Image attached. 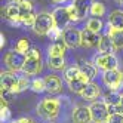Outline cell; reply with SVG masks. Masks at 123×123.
Returning <instances> with one entry per match:
<instances>
[{
  "label": "cell",
  "instance_id": "cell-1",
  "mask_svg": "<svg viewBox=\"0 0 123 123\" xmlns=\"http://www.w3.org/2000/svg\"><path fill=\"white\" fill-rule=\"evenodd\" d=\"M61 110V102L56 98H43L37 105V114L46 120H55Z\"/></svg>",
  "mask_w": 123,
  "mask_h": 123
},
{
  "label": "cell",
  "instance_id": "cell-2",
  "mask_svg": "<svg viewBox=\"0 0 123 123\" xmlns=\"http://www.w3.org/2000/svg\"><path fill=\"white\" fill-rule=\"evenodd\" d=\"M40 70H42L40 52L37 49H30V52L27 54V59H25L22 71L25 74H28V76H34V74H39Z\"/></svg>",
  "mask_w": 123,
  "mask_h": 123
},
{
  "label": "cell",
  "instance_id": "cell-3",
  "mask_svg": "<svg viewBox=\"0 0 123 123\" xmlns=\"http://www.w3.org/2000/svg\"><path fill=\"white\" fill-rule=\"evenodd\" d=\"M54 18H52V13L48 12H40L36 16V22H34V33L40 34V36H48V33L52 30L54 27Z\"/></svg>",
  "mask_w": 123,
  "mask_h": 123
},
{
  "label": "cell",
  "instance_id": "cell-4",
  "mask_svg": "<svg viewBox=\"0 0 123 123\" xmlns=\"http://www.w3.org/2000/svg\"><path fill=\"white\" fill-rule=\"evenodd\" d=\"M25 59H27V55L22 54V52H18L16 49H13V50H9L6 54L5 64L9 67L13 73H16V71H22L24 70Z\"/></svg>",
  "mask_w": 123,
  "mask_h": 123
},
{
  "label": "cell",
  "instance_id": "cell-5",
  "mask_svg": "<svg viewBox=\"0 0 123 123\" xmlns=\"http://www.w3.org/2000/svg\"><path fill=\"white\" fill-rule=\"evenodd\" d=\"M89 108L92 113V122L93 123H105L107 119L110 117L108 104L105 101H93Z\"/></svg>",
  "mask_w": 123,
  "mask_h": 123
},
{
  "label": "cell",
  "instance_id": "cell-6",
  "mask_svg": "<svg viewBox=\"0 0 123 123\" xmlns=\"http://www.w3.org/2000/svg\"><path fill=\"white\" fill-rule=\"evenodd\" d=\"M102 82L110 91H119V87L123 86V71L120 70H108L102 74Z\"/></svg>",
  "mask_w": 123,
  "mask_h": 123
},
{
  "label": "cell",
  "instance_id": "cell-7",
  "mask_svg": "<svg viewBox=\"0 0 123 123\" xmlns=\"http://www.w3.org/2000/svg\"><path fill=\"white\" fill-rule=\"evenodd\" d=\"M93 64L96 68H101L104 71H108V70H116L119 65V61L116 58L114 54H99L96 55L93 59Z\"/></svg>",
  "mask_w": 123,
  "mask_h": 123
},
{
  "label": "cell",
  "instance_id": "cell-8",
  "mask_svg": "<svg viewBox=\"0 0 123 123\" xmlns=\"http://www.w3.org/2000/svg\"><path fill=\"white\" fill-rule=\"evenodd\" d=\"M52 18H54V24L55 27L58 28H65L68 22H71V16H70V12H68V6H61V7H56V9L52 12Z\"/></svg>",
  "mask_w": 123,
  "mask_h": 123
},
{
  "label": "cell",
  "instance_id": "cell-9",
  "mask_svg": "<svg viewBox=\"0 0 123 123\" xmlns=\"http://www.w3.org/2000/svg\"><path fill=\"white\" fill-rule=\"evenodd\" d=\"M62 40L65 42L67 48H71V49L82 46V31H79L76 28H67V30H64Z\"/></svg>",
  "mask_w": 123,
  "mask_h": 123
},
{
  "label": "cell",
  "instance_id": "cell-10",
  "mask_svg": "<svg viewBox=\"0 0 123 123\" xmlns=\"http://www.w3.org/2000/svg\"><path fill=\"white\" fill-rule=\"evenodd\" d=\"M0 83H2L3 89H9V91L16 92L18 83H19V77L12 71H2V74H0Z\"/></svg>",
  "mask_w": 123,
  "mask_h": 123
},
{
  "label": "cell",
  "instance_id": "cell-11",
  "mask_svg": "<svg viewBox=\"0 0 123 123\" xmlns=\"http://www.w3.org/2000/svg\"><path fill=\"white\" fill-rule=\"evenodd\" d=\"M5 13H6L5 18L9 21L11 24H13V25L21 24L22 13H21L19 3H11V5H7V6H6V9H5Z\"/></svg>",
  "mask_w": 123,
  "mask_h": 123
},
{
  "label": "cell",
  "instance_id": "cell-12",
  "mask_svg": "<svg viewBox=\"0 0 123 123\" xmlns=\"http://www.w3.org/2000/svg\"><path fill=\"white\" fill-rule=\"evenodd\" d=\"M101 36L98 33H93L89 28L82 30V46L83 48H95L99 45Z\"/></svg>",
  "mask_w": 123,
  "mask_h": 123
},
{
  "label": "cell",
  "instance_id": "cell-13",
  "mask_svg": "<svg viewBox=\"0 0 123 123\" xmlns=\"http://www.w3.org/2000/svg\"><path fill=\"white\" fill-rule=\"evenodd\" d=\"M73 122L74 123H91L92 122V113L89 107L79 105L73 110Z\"/></svg>",
  "mask_w": 123,
  "mask_h": 123
},
{
  "label": "cell",
  "instance_id": "cell-14",
  "mask_svg": "<svg viewBox=\"0 0 123 123\" xmlns=\"http://www.w3.org/2000/svg\"><path fill=\"white\" fill-rule=\"evenodd\" d=\"M107 36L113 40L116 49H123V30L114 28L113 25L108 22L107 24Z\"/></svg>",
  "mask_w": 123,
  "mask_h": 123
},
{
  "label": "cell",
  "instance_id": "cell-15",
  "mask_svg": "<svg viewBox=\"0 0 123 123\" xmlns=\"http://www.w3.org/2000/svg\"><path fill=\"white\" fill-rule=\"evenodd\" d=\"M71 6H73V9H74V12L77 15L79 21H80V19H83L85 16L87 15V12H89L91 2H89V0H73Z\"/></svg>",
  "mask_w": 123,
  "mask_h": 123
},
{
  "label": "cell",
  "instance_id": "cell-16",
  "mask_svg": "<svg viewBox=\"0 0 123 123\" xmlns=\"http://www.w3.org/2000/svg\"><path fill=\"white\" fill-rule=\"evenodd\" d=\"M89 82H91V79L87 77V76H85L83 73H80L73 82L68 83V86H70V89H71L74 93H82L83 89H85L87 85H89Z\"/></svg>",
  "mask_w": 123,
  "mask_h": 123
},
{
  "label": "cell",
  "instance_id": "cell-17",
  "mask_svg": "<svg viewBox=\"0 0 123 123\" xmlns=\"http://www.w3.org/2000/svg\"><path fill=\"white\" fill-rule=\"evenodd\" d=\"M45 83H46V91L49 93H59L62 91V83H61V80L54 74L46 76L45 77Z\"/></svg>",
  "mask_w": 123,
  "mask_h": 123
},
{
  "label": "cell",
  "instance_id": "cell-18",
  "mask_svg": "<svg viewBox=\"0 0 123 123\" xmlns=\"http://www.w3.org/2000/svg\"><path fill=\"white\" fill-rule=\"evenodd\" d=\"M99 93H101L99 86L96 85V83H93V82H89V85L85 87L83 92H82L80 95H82V98H83V99H87V101H95V99L99 96Z\"/></svg>",
  "mask_w": 123,
  "mask_h": 123
},
{
  "label": "cell",
  "instance_id": "cell-19",
  "mask_svg": "<svg viewBox=\"0 0 123 123\" xmlns=\"http://www.w3.org/2000/svg\"><path fill=\"white\" fill-rule=\"evenodd\" d=\"M98 50H99V54H114L116 46H114L113 40L107 36V34H105V36H101L99 45H98Z\"/></svg>",
  "mask_w": 123,
  "mask_h": 123
},
{
  "label": "cell",
  "instance_id": "cell-20",
  "mask_svg": "<svg viewBox=\"0 0 123 123\" xmlns=\"http://www.w3.org/2000/svg\"><path fill=\"white\" fill-rule=\"evenodd\" d=\"M67 45L64 40H56L49 46V55L48 56H64Z\"/></svg>",
  "mask_w": 123,
  "mask_h": 123
},
{
  "label": "cell",
  "instance_id": "cell-21",
  "mask_svg": "<svg viewBox=\"0 0 123 123\" xmlns=\"http://www.w3.org/2000/svg\"><path fill=\"white\" fill-rule=\"evenodd\" d=\"M122 95L123 93H120L119 91H110L108 89V92L104 96V101L107 102L110 107H116V105H119L122 102Z\"/></svg>",
  "mask_w": 123,
  "mask_h": 123
},
{
  "label": "cell",
  "instance_id": "cell-22",
  "mask_svg": "<svg viewBox=\"0 0 123 123\" xmlns=\"http://www.w3.org/2000/svg\"><path fill=\"white\" fill-rule=\"evenodd\" d=\"M114 28H120L123 30V11L117 9V11H113L110 15V21H108Z\"/></svg>",
  "mask_w": 123,
  "mask_h": 123
},
{
  "label": "cell",
  "instance_id": "cell-23",
  "mask_svg": "<svg viewBox=\"0 0 123 123\" xmlns=\"http://www.w3.org/2000/svg\"><path fill=\"white\" fill-rule=\"evenodd\" d=\"M79 68H80V73H83L85 76H87L91 80L96 76V67H95V64L86 62V61H80V65H79Z\"/></svg>",
  "mask_w": 123,
  "mask_h": 123
},
{
  "label": "cell",
  "instance_id": "cell-24",
  "mask_svg": "<svg viewBox=\"0 0 123 123\" xmlns=\"http://www.w3.org/2000/svg\"><path fill=\"white\" fill-rule=\"evenodd\" d=\"M48 65L52 70H62L65 65L64 56H48Z\"/></svg>",
  "mask_w": 123,
  "mask_h": 123
},
{
  "label": "cell",
  "instance_id": "cell-25",
  "mask_svg": "<svg viewBox=\"0 0 123 123\" xmlns=\"http://www.w3.org/2000/svg\"><path fill=\"white\" fill-rule=\"evenodd\" d=\"M89 12H91L92 16H95V18H99V16H102L105 13V6L101 2H92Z\"/></svg>",
  "mask_w": 123,
  "mask_h": 123
},
{
  "label": "cell",
  "instance_id": "cell-26",
  "mask_svg": "<svg viewBox=\"0 0 123 123\" xmlns=\"http://www.w3.org/2000/svg\"><path fill=\"white\" fill-rule=\"evenodd\" d=\"M102 27H104V24H102V21L99 18H91L89 21H87V27L86 28H89L91 31L99 34L101 30H102Z\"/></svg>",
  "mask_w": 123,
  "mask_h": 123
},
{
  "label": "cell",
  "instance_id": "cell-27",
  "mask_svg": "<svg viewBox=\"0 0 123 123\" xmlns=\"http://www.w3.org/2000/svg\"><path fill=\"white\" fill-rule=\"evenodd\" d=\"M31 91L34 92H37V93H42V92H45L46 91V83H45V79H34V80L31 82Z\"/></svg>",
  "mask_w": 123,
  "mask_h": 123
},
{
  "label": "cell",
  "instance_id": "cell-28",
  "mask_svg": "<svg viewBox=\"0 0 123 123\" xmlns=\"http://www.w3.org/2000/svg\"><path fill=\"white\" fill-rule=\"evenodd\" d=\"M79 74H80V68H79V67H74V65L70 67V68H67L65 71H64V77H65V80H67L68 83L73 82Z\"/></svg>",
  "mask_w": 123,
  "mask_h": 123
},
{
  "label": "cell",
  "instance_id": "cell-29",
  "mask_svg": "<svg viewBox=\"0 0 123 123\" xmlns=\"http://www.w3.org/2000/svg\"><path fill=\"white\" fill-rule=\"evenodd\" d=\"M15 49L18 50V52H22V54L27 55L28 52H30V43L27 39H19L18 42H16V45H15Z\"/></svg>",
  "mask_w": 123,
  "mask_h": 123
},
{
  "label": "cell",
  "instance_id": "cell-30",
  "mask_svg": "<svg viewBox=\"0 0 123 123\" xmlns=\"http://www.w3.org/2000/svg\"><path fill=\"white\" fill-rule=\"evenodd\" d=\"M48 37H49L50 40H54V42H56V40H62V37H64V31L54 25V27H52V30L48 33Z\"/></svg>",
  "mask_w": 123,
  "mask_h": 123
},
{
  "label": "cell",
  "instance_id": "cell-31",
  "mask_svg": "<svg viewBox=\"0 0 123 123\" xmlns=\"http://www.w3.org/2000/svg\"><path fill=\"white\" fill-rule=\"evenodd\" d=\"M19 7H21V13H22V18L25 15H28L33 12V3L30 2V0H21L19 2ZM21 18V19H22Z\"/></svg>",
  "mask_w": 123,
  "mask_h": 123
},
{
  "label": "cell",
  "instance_id": "cell-32",
  "mask_svg": "<svg viewBox=\"0 0 123 123\" xmlns=\"http://www.w3.org/2000/svg\"><path fill=\"white\" fill-rule=\"evenodd\" d=\"M15 93L13 91H9V89H3L2 87V91H0V96H2V99L6 101V102H12L15 99Z\"/></svg>",
  "mask_w": 123,
  "mask_h": 123
},
{
  "label": "cell",
  "instance_id": "cell-33",
  "mask_svg": "<svg viewBox=\"0 0 123 123\" xmlns=\"http://www.w3.org/2000/svg\"><path fill=\"white\" fill-rule=\"evenodd\" d=\"M36 13L34 12H31V13H28V15H25L24 18L21 19V24L22 25H27V27H34V22H36Z\"/></svg>",
  "mask_w": 123,
  "mask_h": 123
},
{
  "label": "cell",
  "instance_id": "cell-34",
  "mask_svg": "<svg viewBox=\"0 0 123 123\" xmlns=\"http://www.w3.org/2000/svg\"><path fill=\"white\" fill-rule=\"evenodd\" d=\"M0 120L2 123H7L11 120V111L6 105H0Z\"/></svg>",
  "mask_w": 123,
  "mask_h": 123
},
{
  "label": "cell",
  "instance_id": "cell-35",
  "mask_svg": "<svg viewBox=\"0 0 123 123\" xmlns=\"http://www.w3.org/2000/svg\"><path fill=\"white\" fill-rule=\"evenodd\" d=\"M30 86H31V82L28 80L27 77H19V83H18V89H16V93L25 91V89H27V87H30Z\"/></svg>",
  "mask_w": 123,
  "mask_h": 123
},
{
  "label": "cell",
  "instance_id": "cell-36",
  "mask_svg": "<svg viewBox=\"0 0 123 123\" xmlns=\"http://www.w3.org/2000/svg\"><path fill=\"white\" fill-rule=\"evenodd\" d=\"M105 123H123V114L113 113V114H110V117L107 119Z\"/></svg>",
  "mask_w": 123,
  "mask_h": 123
},
{
  "label": "cell",
  "instance_id": "cell-37",
  "mask_svg": "<svg viewBox=\"0 0 123 123\" xmlns=\"http://www.w3.org/2000/svg\"><path fill=\"white\" fill-rule=\"evenodd\" d=\"M16 123H36V122L31 120V119H28V117H21V119L16 120Z\"/></svg>",
  "mask_w": 123,
  "mask_h": 123
},
{
  "label": "cell",
  "instance_id": "cell-38",
  "mask_svg": "<svg viewBox=\"0 0 123 123\" xmlns=\"http://www.w3.org/2000/svg\"><path fill=\"white\" fill-rule=\"evenodd\" d=\"M6 45V39H5V36H3V33L0 34V48L3 49V46Z\"/></svg>",
  "mask_w": 123,
  "mask_h": 123
},
{
  "label": "cell",
  "instance_id": "cell-39",
  "mask_svg": "<svg viewBox=\"0 0 123 123\" xmlns=\"http://www.w3.org/2000/svg\"><path fill=\"white\" fill-rule=\"evenodd\" d=\"M54 3H56V5H61V3H65L67 0H52Z\"/></svg>",
  "mask_w": 123,
  "mask_h": 123
},
{
  "label": "cell",
  "instance_id": "cell-40",
  "mask_svg": "<svg viewBox=\"0 0 123 123\" xmlns=\"http://www.w3.org/2000/svg\"><path fill=\"white\" fill-rule=\"evenodd\" d=\"M7 2H9V3H19L21 0H7Z\"/></svg>",
  "mask_w": 123,
  "mask_h": 123
},
{
  "label": "cell",
  "instance_id": "cell-41",
  "mask_svg": "<svg viewBox=\"0 0 123 123\" xmlns=\"http://www.w3.org/2000/svg\"><path fill=\"white\" fill-rule=\"evenodd\" d=\"M7 123H16V120H9Z\"/></svg>",
  "mask_w": 123,
  "mask_h": 123
},
{
  "label": "cell",
  "instance_id": "cell-42",
  "mask_svg": "<svg viewBox=\"0 0 123 123\" xmlns=\"http://www.w3.org/2000/svg\"><path fill=\"white\" fill-rule=\"evenodd\" d=\"M117 2H119V3H120V5H123V0H117Z\"/></svg>",
  "mask_w": 123,
  "mask_h": 123
},
{
  "label": "cell",
  "instance_id": "cell-43",
  "mask_svg": "<svg viewBox=\"0 0 123 123\" xmlns=\"http://www.w3.org/2000/svg\"><path fill=\"white\" fill-rule=\"evenodd\" d=\"M120 104H123V95H122V102H120Z\"/></svg>",
  "mask_w": 123,
  "mask_h": 123
}]
</instances>
